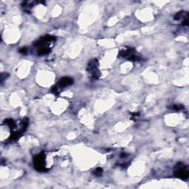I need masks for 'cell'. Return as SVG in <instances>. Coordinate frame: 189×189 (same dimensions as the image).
<instances>
[{"instance_id":"cell-3","label":"cell","mask_w":189,"mask_h":189,"mask_svg":"<svg viewBox=\"0 0 189 189\" xmlns=\"http://www.w3.org/2000/svg\"><path fill=\"white\" fill-rule=\"evenodd\" d=\"M45 155L44 154L41 153L38 155L34 158V166L35 168L39 171H43L45 168Z\"/></svg>"},{"instance_id":"cell-5","label":"cell","mask_w":189,"mask_h":189,"mask_svg":"<svg viewBox=\"0 0 189 189\" xmlns=\"http://www.w3.org/2000/svg\"><path fill=\"white\" fill-rule=\"evenodd\" d=\"M98 67V61L96 59H93L89 62L88 64V72H91L94 70H97Z\"/></svg>"},{"instance_id":"cell-10","label":"cell","mask_w":189,"mask_h":189,"mask_svg":"<svg viewBox=\"0 0 189 189\" xmlns=\"http://www.w3.org/2000/svg\"><path fill=\"white\" fill-rule=\"evenodd\" d=\"M20 52L22 54H26L28 52V49H27L26 47H23V48H21L20 50Z\"/></svg>"},{"instance_id":"cell-1","label":"cell","mask_w":189,"mask_h":189,"mask_svg":"<svg viewBox=\"0 0 189 189\" xmlns=\"http://www.w3.org/2000/svg\"><path fill=\"white\" fill-rule=\"evenodd\" d=\"M119 56L129 61H137L140 59V57L137 56L135 50L133 48H128V49L121 50L119 53Z\"/></svg>"},{"instance_id":"cell-4","label":"cell","mask_w":189,"mask_h":189,"mask_svg":"<svg viewBox=\"0 0 189 189\" xmlns=\"http://www.w3.org/2000/svg\"><path fill=\"white\" fill-rule=\"evenodd\" d=\"M72 83H73V80L72 78H69V77H64L59 81V87L62 88V87L70 86V85L72 84Z\"/></svg>"},{"instance_id":"cell-7","label":"cell","mask_w":189,"mask_h":189,"mask_svg":"<svg viewBox=\"0 0 189 189\" xmlns=\"http://www.w3.org/2000/svg\"><path fill=\"white\" fill-rule=\"evenodd\" d=\"M186 17H188L187 13L184 11H180V12H179L178 13H177L176 16H175V18L174 19H175V20H179L180 19H182V18L185 19V18H186Z\"/></svg>"},{"instance_id":"cell-8","label":"cell","mask_w":189,"mask_h":189,"mask_svg":"<svg viewBox=\"0 0 189 189\" xmlns=\"http://www.w3.org/2000/svg\"><path fill=\"white\" fill-rule=\"evenodd\" d=\"M103 173V169L101 168H98L94 171V175L96 176H101Z\"/></svg>"},{"instance_id":"cell-6","label":"cell","mask_w":189,"mask_h":189,"mask_svg":"<svg viewBox=\"0 0 189 189\" xmlns=\"http://www.w3.org/2000/svg\"><path fill=\"white\" fill-rule=\"evenodd\" d=\"M50 52V48L48 46H43V47H38L37 53L39 56H44L47 55Z\"/></svg>"},{"instance_id":"cell-2","label":"cell","mask_w":189,"mask_h":189,"mask_svg":"<svg viewBox=\"0 0 189 189\" xmlns=\"http://www.w3.org/2000/svg\"><path fill=\"white\" fill-rule=\"evenodd\" d=\"M175 174L177 177L182 179H187L189 176V172L187 166L183 163H179L177 165L175 170Z\"/></svg>"},{"instance_id":"cell-9","label":"cell","mask_w":189,"mask_h":189,"mask_svg":"<svg viewBox=\"0 0 189 189\" xmlns=\"http://www.w3.org/2000/svg\"><path fill=\"white\" fill-rule=\"evenodd\" d=\"M173 109L177 110V111H179V110L183 109V106H179V105H175V106H173Z\"/></svg>"}]
</instances>
